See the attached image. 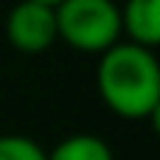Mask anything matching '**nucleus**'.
<instances>
[{
  "mask_svg": "<svg viewBox=\"0 0 160 160\" xmlns=\"http://www.w3.org/2000/svg\"><path fill=\"white\" fill-rule=\"evenodd\" d=\"M98 92L122 119H148L160 107V65L148 48L113 45L98 62Z\"/></svg>",
  "mask_w": 160,
  "mask_h": 160,
  "instance_id": "f257e3e1",
  "label": "nucleus"
},
{
  "mask_svg": "<svg viewBox=\"0 0 160 160\" xmlns=\"http://www.w3.org/2000/svg\"><path fill=\"white\" fill-rule=\"evenodd\" d=\"M57 39L80 53H98L119 45L122 15L116 0H62L53 6Z\"/></svg>",
  "mask_w": 160,
  "mask_h": 160,
  "instance_id": "f03ea898",
  "label": "nucleus"
},
{
  "mask_svg": "<svg viewBox=\"0 0 160 160\" xmlns=\"http://www.w3.org/2000/svg\"><path fill=\"white\" fill-rule=\"evenodd\" d=\"M6 39L21 53H42L57 42V15L53 6L18 0L6 15Z\"/></svg>",
  "mask_w": 160,
  "mask_h": 160,
  "instance_id": "7ed1b4c3",
  "label": "nucleus"
},
{
  "mask_svg": "<svg viewBox=\"0 0 160 160\" xmlns=\"http://www.w3.org/2000/svg\"><path fill=\"white\" fill-rule=\"evenodd\" d=\"M122 33H128L131 45L154 51L160 45V0H125L119 9Z\"/></svg>",
  "mask_w": 160,
  "mask_h": 160,
  "instance_id": "20e7f679",
  "label": "nucleus"
},
{
  "mask_svg": "<svg viewBox=\"0 0 160 160\" xmlns=\"http://www.w3.org/2000/svg\"><path fill=\"white\" fill-rule=\"evenodd\" d=\"M48 160H113V151L95 133H71L48 151Z\"/></svg>",
  "mask_w": 160,
  "mask_h": 160,
  "instance_id": "39448f33",
  "label": "nucleus"
},
{
  "mask_svg": "<svg viewBox=\"0 0 160 160\" xmlns=\"http://www.w3.org/2000/svg\"><path fill=\"white\" fill-rule=\"evenodd\" d=\"M0 160H48V151L24 133H3L0 137Z\"/></svg>",
  "mask_w": 160,
  "mask_h": 160,
  "instance_id": "423d86ee",
  "label": "nucleus"
},
{
  "mask_svg": "<svg viewBox=\"0 0 160 160\" xmlns=\"http://www.w3.org/2000/svg\"><path fill=\"white\" fill-rule=\"evenodd\" d=\"M33 3H45V6H57V3H62V0H33Z\"/></svg>",
  "mask_w": 160,
  "mask_h": 160,
  "instance_id": "0eeeda50",
  "label": "nucleus"
}]
</instances>
